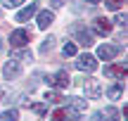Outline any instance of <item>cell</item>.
I'll list each match as a JSON object with an SVG mask.
<instances>
[{"label":"cell","instance_id":"6da1fadb","mask_svg":"<svg viewBox=\"0 0 128 121\" xmlns=\"http://www.w3.org/2000/svg\"><path fill=\"white\" fill-rule=\"evenodd\" d=\"M86 109H88V100L76 98V95L66 98V116L69 119H81L86 114Z\"/></svg>","mask_w":128,"mask_h":121},{"label":"cell","instance_id":"7a4b0ae2","mask_svg":"<svg viewBox=\"0 0 128 121\" xmlns=\"http://www.w3.org/2000/svg\"><path fill=\"white\" fill-rule=\"evenodd\" d=\"M83 93L88 100H100L102 98V83L97 78H86L83 81Z\"/></svg>","mask_w":128,"mask_h":121},{"label":"cell","instance_id":"3957f363","mask_svg":"<svg viewBox=\"0 0 128 121\" xmlns=\"http://www.w3.org/2000/svg\"><path fill=\"white\" fill-rule=\"evenodd\" d=\"M71 33H74V38H76V43H81L83 48L92 45V31H88L83 24H74V26H71Z\"/></svg>","mask_w":128,"mask_h":121},{"label":"cell","instance_id":"277c9868","mask_svg":"<svg viewBox=\"0 0 128 121\" xmlns=\"http://www.w3.org/2000/svg\"><path fill=\"white\" fill-rule=\"evenodd\" d=\"M45 83L52 86V88H69V83H71V78H69V74L64 69H60L55 76H45Z\"/></svg>","mask_w":128,"mask_h":121},{"label":"cell","instance_id":"5b68a950","mask_svg":"<svg viewBox=\"0 0 128 121\" xmlns=\"http://www.w3.org/2000/svg\"><path fill=\"white\" fill-rule=\"evenodd\" d=\"M28 38H31V33H28L26 28H17V31L10 33V45L12 48H24L28 43Z\"/></svg>","mask_w":128,"mask_h":121},{"label":"cell","instance_id":"8992f818","mask_svg":"<svg viewBox=\"0 0 128 121\" xmlns=\"http://www.w3.org/2000/svg\"><path fill=\"white\" fill-rule=\"evenodd\" d=\"M76 69H78V71H95V69H97V60L86 52V55H81V57L76 60Z\"/></svg>","mask_w":128,"mask_h":121},{"label":"cell","instance_id":"52a82bcc","mask_svg":"<svg viewBox=\"0 0 128 121\" xmlns=\"http://www.w3.org/2000/svg\"><path fill=\"white\" fill-rule=\"evenodd\" d=\"M92 31L97 33V36H109L112 33V22L104 17H97L95 22H92Z\"/></svg>","mask_w":128,"mask_h":121},{"label":"cell","instance_id":"ba28073f","mask_svg":"<svg viewBox=\"0 0 128 121\" xmlns=\"http://www.w3.org/2000/svg\"><path fill=\"white\" fill-rule=\"evenodd\" d=\"M119 50L121 48H116V45H100L97 48V57H100V60H104V62H109V60H114L116 55H119Z\"/></svg>","mask_w":128,"mask_h":121},{"label":"cell","instance_id":"9c48e42d","mask_svg":"<svg viewBox=\"0 0 128 121\" xmlns=\"http://www.w3.org/2000/svg\"><path fill=\"white\" fill-rule=\"evenodd\" d=\"M2 74H5V78H7V81H12V78H17V76L22 74V66H19V62H17V60H10L7 64H5V69H2Z\"/></svg>","mask_w":128,"mask_h":121},{"label":"cell","instance_id":"30bf717a","mask_svg":"<svg viewBox=\"0 0 128 121\" xmlns=\"http://www.w3.org/2000/svg\"><path fill=\"white\" fill-rule=\"evenodd\" d=\"M36 12H38V2H28L24 10L17 12V22H28L31 17H36Z\"/></svg>","mask_w":128,"mask_h":121},{"label":"cell","instance_id":"8fae6325","mask_svg":"<svg viewBox=\"0 0 128 121\" xmlns=\"http://www.w3.org/2000/svg\"><path fill=\"white\" fill-rule=\"evenodd\" d=\"M38 14V28H48L52 22H55V14L50 10H43V12H36Z\"/></svg>","mask_w":128,"mask_h":121},{"label":"cell","instance_id":"7c38bea8","mask_svg":"<svg viewBox=\"0 0 128 121\" xmlns=\"http://www.w3.org/2000/svg\"><path fill=\"white\" fill-rule=\"evenodd\" d=\"M121 93H124V81H116L114 86L107 88V98H109V100H119Z\"/></svg>","mask_w":128,"mask_h":121},{"label":"cell","instance_id":"4fadbf2b","mask_svg":"<svg viewBox=\"0 0 128 121\" xmlns=\"http://www.w3.org/2000/svg\"><path fill=\"white\" fill-rule=\"evenodd\" d=\"M104 76H112V78H116V81H124L126 78V66H121V69H116V66H104Z\"/></svg>","mask_w":128,"mask_h":121},{"label":"cell","instance_id":"5bb4252c","mask_svg":"<svg viewBox=\"0 0 128 121\" xmlns=\"http://www.w3.org/2000/svg\"><path fill=\"white\" fill-rule=\"evenodd\" d=\"M62 55H64V57H76V43L66 40V43L62 45Z\"/></svg>","mask_w":128,"mask_h":121},{"label":"cell","instance_id":"9a60e30c","mask_svg":"<svg viewBox=\"0 0 128 121\" xmlns=\"http://www.w3.org/2000/svg\"><path fill=\"white\" fill-rule=\"evenodd\" d=\"M17 119H19L17 109H5V112L0 114V121H17Z\"/></svg>","mask_w":128,"mask_h":121},{"label":"cell","instance_id":"2e32d148","mask_svg":"<svg viewBox=\"0 0 128 121\" xmlns=\"http://www.w3.org/2000/svg\"><path fill=\"white\" fill-rule=\"evenodd\" d=\"M45 102L48 104H60L62 102V95L55 93V90H50V93H45Z\"/></svg>","mask_w":128,"mask_h":121},{"label":"cell","instance_id":"e0dca14e","mask_svg":"<svg viewBox=\"0 0 128 121\" xmlns=\"http://www.w3.org/2000/svg\"><path fill=\"white\" fill-rule=\"evenodd\" d=\"M102 116H107V121H119V112L114 107H104L102 109Z\"/></svg>","mask_w":128,"mask_h":121},{"label":"cell","instance_id":"ac0fdd59","mask_svg":"<svg viewBox=\"0 0 128 121\" xmlns=\"http://www.w3.org/2000/svg\"><path fill=\"white\" fill-rule=\"evenodd\" d=\"M52 45H55V36H48L45 40L40 43V52H48V50H52Z\"/></svg>","mask_w":128,"mask_h":121},{"label":"cell","instance_id":"d6986e66","mask_svg":"<svg viewBox=\"0 0 128 121\" xmlns=\"http://www.w3.org/2000/svg\"><path fill=\"white\" fill-rule=\"evenodd\" d=\"M31 52L28 50H22V52H12V60H26V62H31Z\"/></svg>","mask_w":128,"mask_h":121},{"label":"cell","instance_id":"ffe728a7","mask_svg":"<svg viewBox=\"0 0 128 121\" xmlns=\"http://www.w3.org/2000/svg\"><path fill=\"white\" fill-rule=\"evenodd\" d=\"M126 22H128V17H126V12H119V14H116V24H119V26L124 28V31H126Z\"/></svg>","mask_w":128,"mask_h":121},{"label":"cell","instance_id":"44dd1931","mask_svg":"<svg viewBox=\"0 0 128 121\" xmlns=\"http://www.w3.org/2000/svg\"><path fill=\"white\" fill-rule=\"evenodd\" d=\"M0 2H2V7H17V5L26 2V0H0Z\"/></svg>","mask_w":128,"mask_h":121},{"label":"cell","instance_id":"7402d4cb","mask_svg":"<svg viewBox=\"0 0 128 121\" xmlns=\"http://www.w3.org/2000/svg\"><path fill=\"white\" fill-rule=\"evenodd\" d=\"M33 112H38V114H45V112H48V107H45L43 102H38V104H33Z\"/></svg>","mask_w":128,"mask_h":121},{"label":"cell","instance_id":"603a6c76","mask_svg":"<svg viewBox=\"0 0 128 121\" xmlns=\"http://www.w3.org/2000/svg\"><path fill=\"white\" fill-rule=\"evenodd\" d=\"M107 7H109V10H119V5H121V0H107Z\"/></svg>","mask_w":128,"mask_h":121},{"label":"cell","instance_id":"cb8c5ba5","mask_svg":"<svg viewBox=\"0 0 128 121\" xmlns=\"http://www.w3.org/2000/svg\"><path fill=\"white\" fill-rule=\"evenodd\" d=\"M52 121H66V114L64 112H55L52 114Z\"/></svg>","mask_w":128,"mask_h":121},{"label":"cell","instance_id":"d4e9b609","mask_svg":"<svg viewBox=\"0 0 128 121\" xmlns=\"http://www.w3.org/2000/svg\"><path fill=\"white\" fill-rule=\"evenodd\" d=\"M64 2L66 0H52V7H64Z\"/></svg>","mask_w":128,"mask_h":121},{"label":"cell","instance_id":"484cf974","mask_svg":"<svg viewBox=\"0 0 128 121\" xmlns=\"http://www.w3.org/2000/svg\"><path fill=\"white\" fill-rule=\"evenodd\" d=\"M88 5H97V2H102V0H86Z\"/></svg>","mask_w":128,"mask_h":121},{"label":"cell","instance_id":"4316f807","mask_svg":"<svg viewBox=\"0 0 128 121\" xmlns=\"http://www.w3.org/2000/svg\"><path fill=\"white\" fill-rule=\"evenodd\" d=\"M0 17H2V10H0Z\"/></svg>","mask_w":128,"mask_h":121},{"label":"cell","instance_id":"83f0119b","mask_svg":"<svg viewBox=\"0 0 128 121\" xmlns=\"http://www.w3.org/2000/svg\"><path fill=\"white\" fill-rule=\"evenodd\" d=\"M0 98H2V90H0Z\"/></svg>","mask_w":128,"mask_h":121},{"label":"cell","instance_id":"f1b7e54d","mask_svg":"<svg viewBox=\"0 0 128 121\" xmlns=\"http://www.w3.org/2000/svg\"><path fill=\"white\" fill-rule=\"evenodd\" d=\"M0 48H2V40H0Z\"/></svg>","mask_w":128,"mask_h":121}]
</instances>
